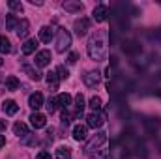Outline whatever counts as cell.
Listing matches in <instances>:
<instances>
[{
	"instance_id": "1",
	"label": "cell",
	"mask_w": 161,
	"mask_h": 159,
	"mask_svg": "<svg viewBox=\"0 0 161 159\" xmlns=\"http://www.w3.org/2000/svg\"><path fill=\"white\" fill-rule=\"evenodd\" d=\"M88 54L96 62H103L107 58V43H105V34H94L88 40Z\"/></svg>"
},
{
	"instance_id": "2",
	"label": "cell",
	"mask_w": 161,
	"mask_h": 159,
	"mask_svg": "<svg viewBox=\"0 0 161 159\" xmlns=\"http://www.w3.org/2000/svg\"><path fill=\"white\" fill-rule=\"evenodd\" d=\"M71 45V34L66 30V28H58V34H56V51L58 52H66Z\"/></svg>"
},
{
	"instance_id": "3",
	"label": "cell",
	"mask_w": 161,
	"mask_h": 159,
	"mask_svg": "<svg viewBox=\"0 0 161 159\" xmlns=\"http://www.w3.org/2000/svg\"><path fill=\"white\" fill-rule=\"evenodd\" d=\"M88 127H92V129H99L103 123H105V120H107V112L105 111H97V112H92V114H88Z\"/></svg>"
},
{
	"instance_id": "4",
	"label": "cell",
	"mask_w": 161,
	"mask_h": 159,
	"mask_svg": "<svg viewBox=\"0 0 161 159\" xmlns=\"http://www.w3.org/2000/svg\"><path fill=\"white\" fill-rule=\"evenodd\" d=\"M105 140H107V133L99 131V133H97V135H96V137L88 142V144H86V152H88V154H90V152H94V148H99Z\"/></svg>"
},
{
	"instance_id": "5",
	"label": "cell",
	"mask_w": 161,
	"mask_h": 159,
	"mask_svg": "<svg viewBox=\"0 0 161 159\" xmlns=\"http://www.w3.org/2000/svg\"><path fill=\"white\" fill-rule=\"evenodd\" d=\"M99 79H101V75H99L97 71H86V75L82 77L84 84H86V86H90V88L97 86V84H99Z\"/></svg>"
},
{
	"instance_id": "6",
	"label": "cell",
	"mask_w": 161,
	"mask_h": 159,
	"mask_svg": "<svg viewBox=\"0 0 161 159\" xmlns=\"http://www.w3.org/2000/svg\"><path fill=\"white\" fill-rule=\"evenodd\" d=\"M30 123H32L34 129H41V127H45L47 118H45V114H41V112H34V114H30Z\"/></svg>"
},
{
	"instance_id": "7",
	"label": "cell",
	"mask_w": 161,
	"mask_h": 159,
	"mask_svg": "<svg viewBox=\"0 0 161 159\" xmlns=\"http://www.w3.org/2000/svg\"><path fill=\"white\" fill-rule=\"evenodd\" d=\"M88 26H90V23H88V19H77L75 21V25H73V28H75V34L77 36H84L86 32H88Z\"/></svg>"
},
{
	"instance_id": "8",
	"label": "cell",
	"mask_w": 161,
	"mask_h": 159,
	"mask_svg": "<svg viewBox=\"0 0 161 159\" xmlns=\"http://www.w3.org/2000/svg\"><path fill=\"white\" fill-rule=\"evenodd\" d=\"M49 64H51V51H40V52L36 54V66L45 68V66H49Z\"/></svg>"
},
{
	"instance_id": "9",
	"label": "cell",
	"mask_w": 161,
	"mask_h": 159,
	"mask_svg": "<svg viewBox=\"0 0 161 159\" xmlns=\"http://www.w3.org/2000/svg\"><path fill=\"white\" fill-rule=\"evenodd\" d=\"M2 111H4L6 114H9V116H13V114H17V111H19V107H17V103H15L13 99H6V101L2 103Z\"/></svg>"
},
{
	"instance_id": "10",
	"label": "cell",
	"mask_w": 161,
	"mask_h": 159,
	"mask_svg": "<svg viewBox=\"0 0 161 159\" xmlns=\"http://www.w3.org/2000/svg\"><path fill=\"white\" fill-rule=\"evenodd\" d=\"M54 38V30L51 26H41L40 28V40L43 43H51V40Z\"/></svg>"
},
{
	"instance_id": "11",
	"label": "cell",
	"mask_w": 161,
	"mask_h": 159,
	"mask_svg": "<svg viewBox=\"0 0 161 159\" xmlns=\"http://www.w3.org/2000/svg\"><path fill=\"white\" fill-rule=\"evenodd\" d=\"M107 13H109L107 6H103V4H101V6H97V8L94 9V13H92V15H94V19H96L97 23H103V21L107 19Z\"/></svg>"
},
{
	"instance_id": "12",
	"label": "cell",
	"mask_w": 161,
	"mask_h": 159,
	"mask_svg": "<svg viewBox=\"0 0 161 159\" xmlns=\"http://www.w3.org/2000/svg\"><path fill=\"white\" fill-rule=\"evenodd\" d=\"M28 105L34 109V111H38L41 105H43V96H41L40 92H36V94H32L30 97H28Z\"/></svg>"
},
{
	"instance_id": "13",
	"label": "cell",
	"mask_w": 161,
	"mask_h": 159,
	"mask_svg": "<svg viewBox=\"0 0 161 159\" xmlns=\"http://www.w3.org/2000/svg\"><path fill=\"white\" fill-rule=\"evenodd\" d=\"M28 28H30V23L26 21V19H21L19 21V26H17V36L19 38H26V34H28Z\"/></svg>"
},
{
	"instance_id": "14",
	"label": "cell",
	"mask_w": 161,
	"mask_h": 159,
	"mask_svg": "<svg viewBox=\"0 0 161 159\" xmlns=\"http://www.w3.org/2000/svg\"><path fill=\"white\" fill-rule=\"evenodd\" d=\"M23 71L30 77L32 80H40L41 79V73L36 69V68H32V66H28V64H23Z\"/></svg>"
},
{
	"instance_id": "15",
	"label": "cell",
	"mask_w": 161,
	"mask_h": 159,
	"mask_svg": "<svg viewBox=\"0 0 161 159\" xmlns=\"http://www.w3.org/2000/svg\"><path fill=\"white\" fill-rule=\"evenodd\" d=\"M13 131H15V135H19V137H28V135H30L28 125L23 123V122H17V123L13 125Z\"/></svg>"
},
{
	"instance_id": "16",
	"label": "cell",
	"mask_w": 161,
	"mask_h": 159,
	"mask_svg": "<svg viewBox=\"0 0 161 159\" xmlns=\"http://www.w3.org/2000/svg\"><path fill=\"white\" fill-rule=\"evenodd\" d=\"M36 49H38V40H36V38H34V40H26L23 43V52H25V54H32Z\"/></svg>"
},
{
	"instance_id": "17",
	"label": "cell",
	"mask_w": 161,
	"mask_h": 159,
	"mask_svg": "<svg viewBox=\"0 0 161 159\" xmlns=\"http://www.w3.org/2000/svg\"><path fill=\"white\" fill-rule=\"evenodd\" d=\"M56 101H58V107H62V109L66 111V109L71 105V96H69V94H58Z\"/></svg>"
},
{
	"instance_id": "18",
	"label": "cell",
	"mask_w": 161,
	"mask_h": 159,
	"mask_svg": "<svg viewBox=\"0 0 161 159\" xmlns=\"http://www.w3.org/2000/svg\"><path fill=\"white\" fill-rule=\"evenodd\" d=\"M73 139L75 140H84L86 139V125H75L73 127Z\"/></svg>"
},
{
	"instance_id": "19",
	"label": "cell",
	"mask_w": 161,
	"mask_h": 159,
	"mask_svg": "<svg viewBox=\"0 0 161 159\" xmlns=\"http://www.w3.org/2000/svg\"><path fill=\"white\" fill-rule=\"evenodd\" d=\"M6 90H9V92H15L17 88H19V79L17 77H13V75H9V77H6Z\"/></svg>"
},
{
	"instance_id": "20",
	"label": "cell",
	"mask_w": 161,
	"mask_h": 159,
	"mask_svg": "<svg viewBox=\"0 0 161 159\" xmlns=\"http://www.w3.org/2000/svg\"><path fill=\"white\" fill-rule=\"evenodd\" d=\"M62 6H64L66 11H71V13H75V11H82V4H80V2H64Z\"/></svg>"
},
{
	"instance_id": "21",
	"label": "cell",
	"mask_w": 161,
	"mask_h": 159,
	"mask_svg": "<svg viewBox=\"0 0 161 159\" xmlns=\"http://www.w3.org/2000/svg\"><path fill=\"white\" fill-rule=\"evenodd\" d=\"M19 26V19L15 15H6V28L8 30H17Z\"/></svg>"
},
{
	"instance_id": "22",
	"label": "cell",
	"mask_w": 161,
	"mask_h": 159,
	"mask_svg": "<svg viewBox=\"0 0 161 159\" xmlns=\"http://www.w3.org/2000/svg\"><path fill=\"white\" fill-rule=\"evenodd\" d=\"M11 51V43L6 36H0V54H8Z\"/></svg>"
},
{
	"instance_id": "23",
	"label": "cell",
	"mask_w": 161,
	"mask_h": 159,
	"mask_svg": "<svg viewBox=\"0 0 161 159\" xmlns=\"http://www.w3.org/2000/svg\"><path fill=\"white\" fill-rule=\"evenodd\" d=\"M75 107H77V116H82V109L86 107V101H84L82 94H77L75 96Z\"/></svg>"
},
{
	"instance_id": "24",
	"label": "cell",
	"mask_w": 161,
	"mask_h": 159,
	"mask_svg": "<svg viewBox=\"0 0 161 159\" xmlns=\"http://www.w3.org/2000/svg\"><path fill=\"white\" fill-rule=\"evenodd\" d=\"M58 75H56V71H51V73H47V84L53 88V90H56L58 88Z\"/></svg>"
},
{
	"instance_id": "25",
	"label": "cell",
	"mask_w": 161,
	"mask_h": 159,
	"mask_svg": "<svg viewBox=\"0 0 161 159\" xmlns=\"http://www.w3.org/2000/svg\"><path fill=\"white\" fill-rule=\"evenodd\" d=\"M56 159H71V150L68 146H60L56 150Z\"/></svg>"
},
{
	"instance_id": "26",
	"label": "cell",
	"mask_w": 161,
	"mask_h": 159,
	"mask_svg": "<svg viewBox=\"0 0 161 159\" xmlns=\"http://www.w3.org/2000/svg\"><path fill=\"white\" fill-rule=\"evenodd\" d=\"M90 109H92L94 112H97V111H101V97H97V96H94V97L90 99Z\"/></svg>"
},
{
	"instance_id": "27",
	"label": "cell",
	"mask_w": 161,
	"mask_h": 159,
	"mask_svg": "<svg viewBox=\"0 0 161 159\" xmlns=\"http://www.w3.org/2000/svg\"><path fill=\"white\" fill-rule=\"evenodd\" d=\"M45 107H47V111L53 114V112L56 111V107H58V101H56V97H49V101H47V105H45Z\"/></svg>"
},
{
	"instance_id": "28",
	"label": "cell",
	"mask_w": 161,
	"mask_h": 159,
	"mask_svg": "<svg viewBox=\"0 0 161 159\" xmlns=\"http://www.w3.org/2000/svg\"><path fill=\"white\" fill-rule=\"evenodd\" d=\"M56 75H58V79H60V80H64V79H68V77H69V71H68L64 66H58V68H56Z\"/></svg>"
},
{
	"instance_id": "29",
	"label": "cell",
	"mask_w": 161,
	"mask_h": 159,
	"mask_svg": "<svg viewBox=\"0 0 161 159\" xmlns=\"http://www.w3.org/2000/svg\"><path fill=\"white\" fill-rule=\"evenodd\" d=\"M8 6H9V9H13V11H23V4L17 2V0H9Z\"/></svg>"
},
{
	"instance_id": "30",
	"label": "cell",
	"mask_w": 161,
	"mask_h": 159,
	"mask_svg": "<svg viewBox=\"0 0 161 159\" xmlns=\"http://www.w3.org/2000/svg\"><path fill=\"white\" fill-rule=\"evenodd\" d=\"M77 60H79V56H77V52H71V54L68 56V62H69V64H77Z\"/></svg>"
},
{
	"instance_id": "31",
	"label": "cell",
	"mask_w": 161,
	"mask_h": 159,
	"mask_svg": "<svg viewBox=\"0 0 161 159\" xmlns=\"http://www.w3.org/2000/svg\"><path fill=\"white\" fill-rule=\"evenodd\" d=\"M36 159H51V154H49V152H45V150H43V152H40V154H38V156H36Z\"/></svg>"
},
{
	"instance_id": "32",
	"label": "cell",
	"mask_w": 161,
	"mask_h": 159,
	"mask_svg": "<svg viewBox=\"0 0 161 159\" xmlns=\"http://www.w3.org/2000/svg\"><path fill=\"white\" fill-rule=\"evenodd\" d=\"M4 144H6V137H4V135H0V148H2Z\"/></svg>"
},
{
	"instance_id": "33",
	"label": "cell",
	"mask_w": 161,
	"mask_h": 159,
	"mask_svg": "<svg viewBox=\"0 0 161 159\" xmlns=\"http://www.w3.org/2000/svg\"><path fill=\"white\" fill-rule=\"evenodd\" d=\"M4 82H6V80H2V77H0V94H2V90L6 88V84H4Z\"/></svg>"
},
{
	"instance_id": "34",
	"label": "cell",
	"mask_w": 161,
	"mask_h": 159,
	"mask_svg": "<svg viewBox=\"0 0 161 159\" xmlns=\"http://www.w3.org/2000/svg\"><path fill=\"white\" fill-rule=\"evenodd\" d=\"M2 129H6V122H4V120H0V131H2Z\"/></svg>"
},
{
	"instance_id": "35",
	"label": "cell",
	"mask_w": 161,
	"mask_h": 159,
	"mask_svg": "<svg viewBox=\"0 0 161 159\" xmlns=\"http://www.w3.org/2000/svg\"><path fill=\"white\" fill-rule=\"evenodd\" d=\"M30 4H34V6H36V4H38V6H41V4H43V2H40V0H30Z\"/></svg>"
},
{
	"instance_id": "36",
	"label": "cell",
	"mask_w": 161,
	"mask_h": 159,
	"mask_svg": "<svg viewBox=\"0 0 161 159\" xmlns=\"http://www.w3.org/2000/svg\"><path fill=\"white\" fill-rule=\"evenodd\" d=\"M2 64H4V60H2V58H0V66H2Z\"/></svg>"
},
{
	"instance_id": "37",
	"label": "cell",
	"mask_w": 161,
	"mask_h": 159,
	"mask_svg": "<svg viewBox=\"0 0 161 159\" xmlns=\"http://www.w3.org/2000/svg\"><path fill=\"white\" fill-rule=\"evenodd\" d=\"M94 159H103V157H94Z\"/></svg>"
}]
</instances>
